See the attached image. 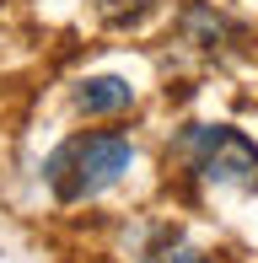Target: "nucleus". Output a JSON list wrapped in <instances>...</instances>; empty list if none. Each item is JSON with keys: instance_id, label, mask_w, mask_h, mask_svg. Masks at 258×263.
<instances>
[{"instance_id": "obj_1", "label": "nucleus", "mask_w": 258, "mask_h": 263, "mask_svg": "<svg viewBox=\"0 0 258 263\" xmlns=\"http://www.w3.org/2000/svg\"><path fill=\"white\" fill-rule=\"evenodd\" d=\"M129 166H135L129 135H81L49 161V177H54V188H60V199L81 204V199L108 194Z\"/></svg>"}, {"instance_id": "obj_3", "label": "nucleus", "mask_w": 258, "mask_h": 263, "mask_svg": "<svg viewBox=\"0 0 258 263\" xmlns=\"http://www.w3.org/2000/svg\"><path fill=\"white\" fill-rule=\"evenodd\" d=\"M76 107L86 118H108V113H124V107H135V86H129L124 76H91L76 86Z\"/></svg>"}, {"instance_id": "obj_4", "label": "nucleus", "mask_w": 258, "mask_h": 263, "mask_svg": "<svg viewBox=\"0 0 258 263\" xmlns=\"http://www.w3.org/2000/svg\"><path fill=\"white\" fill-rule=\"evenodd\" d=\"M156 263H215L210 253H199V247H189L183 236H172V242L156 247Z\"/></svg>"}, {"instance_id": "obj_2", "label": "nucleus", "mask_w": 258, "mask_h": 263, "mask_svg": "<svg viewBox=\"0 0 258 263\" xmlns=\"http://www.w3.org/2000/svg\"><path fill=\"white\" fill-rule=\"evenodd\" d=\"M189 161L210 188H237V194H258V145L242 129L226 124H194L189 129Z\"/></svg>"}]
</instances>
